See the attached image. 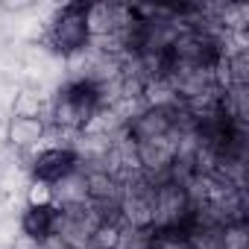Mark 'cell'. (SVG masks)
I'll use <instances>...</instances> for the list:
<instances>
[{"label": "cell", "instance_id": "cell-3", "mask_svg": "<svg viewBox=\"0 0 249 249\" xmlns=\"http://www.w3.org/2000/svg\"><path fill=\"white\" fill-rule=\"evenodd\" d=\"M33 179L47 182V185H59L62 179H68L71 173L79 170V153L71 147H47L38 150V156L33 159Z\"/></svg>", "mask_w": 249, "mask_h": 249}, {"label": "cell", "instance_id": "cell-9", "mask_svg": "<svg viewBox=\"0 0 249 249\" xmlns=\"http://www.w3.org/2000/svg\"><path fill=\"white\" fill-rule=\"evenodd\" d=\"M0 9L3 12H27V9H33V3L30 0H21V3H0Z\"/></svg>", "mask_w": 249, "mask_h": 249}, {"label": "cell", "instance_id": "cell-7", "mask_svg": "<svg viewBox=\"0 0 249 249\" xmlns=\"http://www.w3.org/2000/svg\"><path fill=\"white\" fill-rule=\"evenodd\" d=\"M27 205H30V208L56 205V191H53V185L33 179V182H30V188H27Z\"/></svg>", "mask_w": 249, "mask_h": 249}, {"label": "cell", "instance_id": "cell-4", "mask_svg": "<svg viewBox=\"0 0 249 249\" xmlns=\"http://www.w3.org/2000/svg\"><path fill=\"white\" fill-rule=\"evenodd\" d=\"M59 226H62V208L59 205H44V208H30L21 214V234L44 243L50 237L59 234Z\"/></svg>", "mask_w": 249, "mask_h": 249}, {"label": "cell", "instance_id": "cell-5", "mask_svg": "<svg viewBox=\"0 0 249 249\" xmlns=\"http://www.w3.org/2000/svg\"><path fill=\"white\" fill-rule=\"evenodd\" d=\"M44 132H47V126H44L41 117H18V114H12L9 123H6V141L12 147H21V150L36 147L44 138Z\"/></svg>", "mask_w": 249, "mask_h": 249}, {"label": "cell", "instance_id": "cell-6", "mask_svg": "<svg viewBox=\"0 0 249 249\" xmlns=\"http://www.w3.org/2000/svg\"><path fill=\"white\" fill-rule=\"evenodd\" d=\"M91 249H120L123 246V229L114 220H100L88 237Z\"/></svg>", "mask_w": 249, "mask_h": 249}, {"label": "cell", "instance_id": "cell-2", "mask_svg": "<svg viewBox=\"0 0 249 249\" xmlns=\"http://www.w3.org/2000/svg\"><path fill=\"white\" fill-rule=\"evenodd\" d=\"M50 47L62 56H73L91 47V30H88V3L71 0L59 6L50 21Z\"/></svg>", "mask_w": 249, "mask_h": 249}, {"label": "cell", "instance_id": "cell-8", "mask_svg": "<svg viewBox=\"0 0 249 249\" xmlns=\"http://www.w3.org/2000/svg\"><path fill=\"white\" fill-rule=\"evenodd\" d=\"M38 111H41V103L33 91H21L12 103V114H18V117H41Z\"/></svg>", "mask_w": 249, "mask_h": 249}, {"label": "cell", "instance_id": "cell-1", "mask_svg": "<svg viewBox=\"0 0 249 249\" xmlns=\"http://www.w3.org/2000/svg\"><path fill=\"white\" fill-rule=\"evenodd\" d=\"M103 85L94 82L91 76H73L68 79L53 103V120L62 129H88V123L100 108H106Z\"/></svg>", "mask_w": 249, "mask_h": 249}]
</instances>
